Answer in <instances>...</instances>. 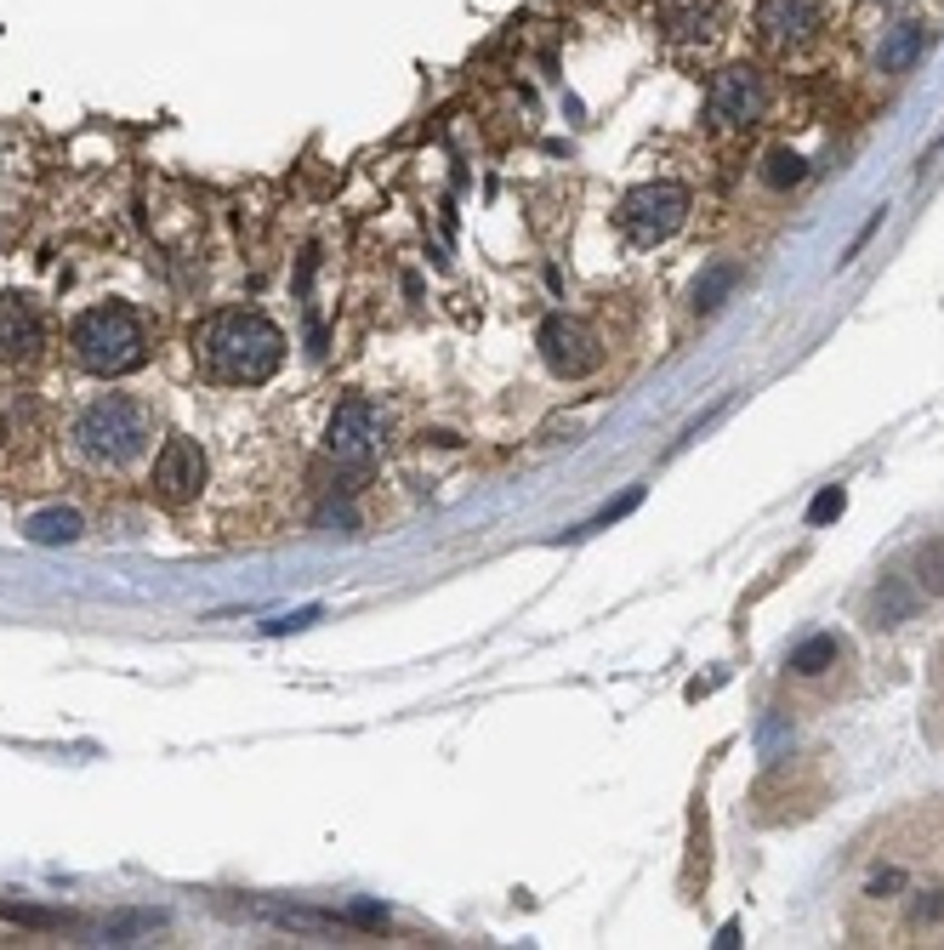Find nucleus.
<instances>
[{
  "mask_svg": "<svg viewBox=\"0 0 944 950\" xmlns=\"http://www.w3.org/2000/svg\"><path fill=\"white\" fill-rule=\"evenodd\" d=\"M376 444H381V416H376V405H365V398H347V405L336 410V422H330V433H325L330 462H341V467H365V462L376 456Z\"/></svg>",
  "mask_w": 944,
  "mask_h": 950,
  "instance_id": "nucleus-9",
  "label": "nucleus"
},
{
  "mask_svg": "<svg viewBox=\"0 0 944 950\" xmlns=\"http://www.w3.org/2000/svg\"><path fill=\"white\" fill-rule=\"evenodd\" d=\"M706 115H712V126H728V131L757 126L768 115V80H763V69H752V63L717 69L712 86H706Z\"/></svg>",
  "mask_w": 944,
  "mask_h": 950,
  "instance_id": "nucleus-5",
  "label": "nucleus"
},
{
  "mask_svg": "<svg viewBox=\"0 0 944 950\" xmlns=\"http://www.w3.org/2000/svg\"><path fill=\"white\" fill-rule=\"evenodd\" d=\"M739 285V263H717V268H706L700 274V285H694V308L700 314H717L723 303H728V290Z\"/></svg>",
  "mask_w": 944,
  "mask_h": 950,
  "instance_id": "nucleus-14",
  "label": "nucleus"
},
{
  "mask_svg": "<svg viewBox=\"0 0 944 950\" xmlns=\"http://www.w3.org/2000/svg\"><path fill=\"white\" fill-rule=\"evenodd\" d=\"M825 29V0H757V34L774 52H803Z\"/></svg>",
  "mask_w": 944,
  "mask_h": 950,
  "instance_id": "nucleus-7",
  "label": "nucleus"
},
{
  "mask_svg": "<svg viewBox=\"0 0 944 950\" xmlns=\"http://www.w3.org/2000/svg\"><path fill=\"white\" fill-rule=\"evenodd\" d=\"M927 40H933V29L927 23H893L887 34H882V46H876V69L882 75H905V69H916V58L927 52Z\"/></svg>",
  "mask_w": 944,
  "mask_h": 950,
  "instance_id": "nucleus-12",
  "label": "nucleus"
},
{
  "mask_svg": "<svg viewBox=\"0 0 944 950\" xmlns=\"http://www.w3.org/2000/svg\"><path fill=\"white\" fill-rule=\"evenodd\" d=\"M148 489H155L166 507H188L193 495L206 489V449L193 438H166V449L155 456V478H148Z\"/></svg>",
  "mask_w": 944,
  "mask_h": 950,
  "instance_id": "nucleus-8",
  "label": "nucleus"
},
{
  "mask_svg": "<svg viewBox=\"0 0 944 950\" xmlns=\"http://www.w3.org/2000/svg\"><path fill=\"white\" fill-rule=\"evenodd\" d=\"M193 354H200V370L217 387H262L285 365V336L257 308H228V314L206 319Z\"/></svg>",
  "mask_w": 944,
  "mask_h": 950,
  "instance_id": "nucleus-1",
  "label": "nucleus"
},
{
  "mask_svg": "<svg viewBox=\"0 0 944 950\" xmlns=\"http://www.w3.org/2000/svg\"><path fill=\"white\" fill-rule=\"evenodd\" d=\"M842 507H848V495H842V484H831V489H819V495H814L808 524H831V518H842Z\"/></svg>",
  "mask_w": 944,
  "mask_h": 950,
  "instance_id": "nucleus-17",
  "label": "nucleus"
},
{
  "mask_svg": "<svg viewBox=\"0 0 944 950\" xmlns=\"http://www.w3.org/2000/svg\"><path fill=\"white\" fill-rule=\"evenodd\" d=\"M916 610V592L905 586V575H882V592L871 604V626H900Z\"/></svg>",
  "mask_w": 944,
  "mask_h": 950,
  "instance_id": "nucleus-13",
  "label": "nucleus"
},
{
  "mask_svg": "<svg viewBox=\"0 0 944 950\" xmlns=\"http://www.w3.org/2000/svg\"><path fill=\"white\" fill-rule=\"evenodd\" d=\"M148 438H155V416H148L142 398L103 393V398H91V405L74 416V427H69V462L80 473L109 478V473H126L142 456Z\"/></svg>",
  "mask_w": 944,
  "mask_h": 950,
  "instance_id": "nucleus-2",
  "label": "nucleus"
},
{
  "mask_svg": "<svg viewBox=\"0 0 944 950\" xmlns=\"http://www.w3.org/2000/svg\"><path fill=\"white\" fill-rule=\"evenodd\" d=\"M637 502H643V489H626V495H620V502H615V507H604V513H598V518H592L586 530H609V524H615V518H626V513H632ZM586 530H580V535H586Z\"/></svg>",
  "mask_w": 944,
  "mask_h": 950,
  "instance_id": "nucleus-18",
  "label": "nucleus"
},
{
  "mask_svg": "<svg viewBox=\"0 0 944 950\" xmlns=\"http://www.w3.org/2000/svg\"><path fill=\"white\" fill-rule=\"evenodd\" d=\"M80 535V518L74 513H40L29 518V541H74Z\"/></svg>",
  "mask_w": 944,
  "mask_h": 950,
  "instance_id": "nucleus-15",
  "label": "nucleus"
},
{
  "mask_svg": "<svg viewBox=\"0 0 944 950\" xmlns=\"http://www.w3.org/2000/svg\"><path fill=\"white\" fill-rule=\"evenodd\" d=\"M69 354L91 376H126V370H137L148 359V325L126 303L91 308V314H80L69 325Z\"/></svg>",
  "mask_w": 944,
  "mask_h": 950,
  "instance_id": "nucleus-3",
  "label": "nucleus"
},
{
  "mask_svg": "<svg viewBox=\"0 0 944 950\" xmlns=\"http://www.w3.org/2000/svg\"><path fill=\"white\" fill-rule=\"evenodd\" d=\"M615 222H620V234L632 245H660L688 222V188L683 182H643V188H632L620 199Z\"/></svg>",
  "mask_w": 944,
  "mask_h": 950,
  "instance_id": "nucleus-4",
  "label": "nucleus"
},
{
  "mask_svg": "<svg viewBox=\"0 0 944 950\" xmlns=\"http://www.w3.org/2000/svg\"><path fill=\"white\" fill-rule=\"evenodd\" d=\"M540 359H546V370H553V376L580 382V376H592V370L604 365V342L592 336L580 319L553 314V319L540 325Z\"/></svg>",
  "mask_w": 944,
  "mask_h": 950,
  "instance_id": "nucleus-6",
  "label": "nucleus"
},
{
  "mask_svg": "<svg viewBox=\"0 0 944 950\" xmlns=\"http://www.w3.org/2000/svg\"><path fill=\"white\" fill-rule=\"evenodd\" d=\"M46 347V319L29 296H0V370H23Z\"/></svg>",
  "mask_w": 944,
  "mask_h": 950,
  "instance_id": "nucleus-10",
  "label": "nucleus"
},
{
  "mask_svg": "<svg viewBox=\"0 0 944 950\" xmlns=\"http://www.w3.org/2000/svg\"><path fill=\"white\" fill-rule=\"evenodd\" d=\"M836 666H842V643H836L831 632H814L808 643H797V649L785 655V683L814 689V683H831Z\"/></svg>",
  "mask_w": 944,
  "mask_h": 950,
  "instance_id": "nucleus-11",
  "label": "nucleus"
},
{
  "mask_svg": "<svg viewBox=\"0 0 944 950\" xmlns=\"http://www.w3.org/2000/svg\"><path fill=\"white\" fill-rule=\"evenodd\" d=\"M763 177H768L774 188H791V182H803V155H791V148H774V155L763 160Z\"/></svg>",
  "mask_w": 944,
  "mask_h": 950,
  "instance_id": "nucleus-16",
  "label": "nucleus"
}]
</instances>
